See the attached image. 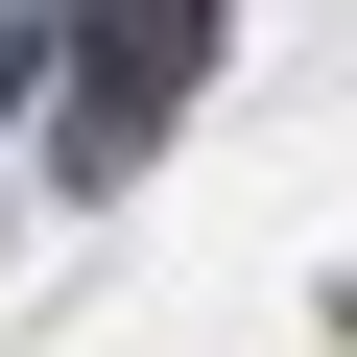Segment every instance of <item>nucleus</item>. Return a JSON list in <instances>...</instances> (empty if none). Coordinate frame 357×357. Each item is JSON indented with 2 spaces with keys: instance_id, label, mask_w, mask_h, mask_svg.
Returning <instances> with one entry per match:
<instances>
[{
  "instance_id": "1",
  "label": "nucleus",
  "mask_w": 357,
  "mask_h": 357,
  "mask_svg": "<svg viewBox=\"0 0 357 357\" xmlns=\"http://www.w3.org/2000/svg\"><path fill=\"white\" fill-rule=\"evenodd\" d=\"M191 48H215V0H96V48H72V167H119L167 96H191Z\"/></svg>"
}]
</instances>
